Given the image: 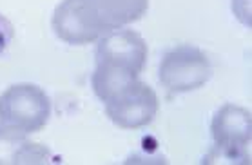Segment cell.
I'll return each instance as SVG.
<instances>
[{"mask_svg":"<svg viewBox=\"0 0 252 165\" xmlns=\"http://www.w3.org/2000/svg\"><path fill=\"white\" fill-rule=\"evenodd\" d=\"M49 116V97L34 84H17L0 95V126L31 134L42 131Z\"/></svg>","mask_w":252,"mask_h":165,"instance_id":"obj_1","label":"cell"},{"mask_svg":"<svg viewBox=\"0 0 252 165\" xmlns=\"http://www.w3.org/2000/svg\"><path fill=\"white\" fill-rule=\"evenodd\" d=\"M212 76L207 55L194 46H178L163 55L158 69L161 86L171 93H190L203 87Z\"/></svg>","mask_w":252,"mask_h":165,"instance_id":"obj_2","label":"cell"},{"mask_svg":"<svg viewBox=\"0 0 252 165\" xmlns=\"http://www.w3.org/2000/svg\"><path fill=\"white\" fill-rule=\"evenodd\" d=\"M76 11L93 42L103 34L138 22L149 9V0H75Z\"/></svg>","mask_w":252,"mask_h":165,"instance_id":"obj_3","label":"cell"},{"mask_svg":"<svg viewBox=\"0 0 252 165\" xmlns=\"http://www.w3.org/2000/svg\"><path fill=\"white\" fill-rule=\"evenodd\" d=\"M160 109L153 87L134 80L116 97L105 102V114L120 129H140L149 126Z\"/></svg>","mask_w":252,"mask_h":165,"instance_id":"obj_4","label":"cell"},{"mask_svg":"<svg viewBox=\"0 0 252 165\" xmlns=\"http://www.w3.org/2000/svg\"><path fill=\"white\" fill-rule=\"evenodd\" d=\"M211 131L216 149L229 160H245L252 138V114L245 107L225 103L212 118Z\"/></svg>","mask_w":252,"mask_h":165,"instance_id":"obj_5","label":"cell"},{"mask_svg":"<svg viewBox=\"0 0 252 165\" xmlns=\"http://www.w3.org/2000/svg\"><path fill=\"white\" fill-rule=\"evenodd\" d=\"M147 44L132 29H116L98 40L96 64H107L132 71L140 76L147 62Z\"/></svg>","mask_w":252,"mask_h":165,"instance_id":"obj_6","label":"cell"},{"mask_svg":"<svg viewBox=\"0 0 252 165\" xmlns=\"http://www.w3.org/2000/svg\"><path fill=\"white\" fill-rule=\"evenodd\" d=\"M49 158L51 151L40 143L31 142L26 132L0 126V165L46 164Z\"/></svg>","mask_w":252,"mask_h":165,"instance_id":"obj_7","label":"cell"},{"mask_svg":"<svg viewBox=\"0 0 252 165\" xmlns=\"http://www.w3.org/2000/svg\"><path fill=\"white\" fill-rule=\"evenodd\" d=\"M134 80H138V74H134L129 69L107 66V64H96L91 84L93 89H94V95L105 103L107 100L116 97L120 91H124Z\"/></svg>","mask_w":252,"mask_h":165,"instance_id":"obj_8","label":"cell"},{"mask_svg":"<svg viewBox=\"0 0 252 165\" xmlns=\"http://www.w3.org/2000/svg\"><path fill=\"white\" fill-rule=\"evenodd\" d=\"M13 24L4 15H0V55L6 51L13 40Z\"/></svg>","mask_w":252,"mask_h":165,"instance_id":"obj_9","label":"cell"},{"mask_svg":"<svg viewBox=\"0 0 252 165\" xmlns=\"http://www.w3.org/2000/svg\"><path fill=\"white\" fill-rule=\"evenodd\" d=\"M232 11L245 26H251V0H232Z\"/></svg>","mask_w":252,"mask_h":165,"instance_id":"obj_10","label":"cell"}]
</instances>
